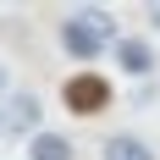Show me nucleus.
I'll use <instances>...</instances> for the list:
<instances>
[{
  "mask_svg": "<svg viewBox=\"0 0 160 160\" xmlns=\"http://www.w3.org/2000/svg\"><path fill=\"white\" fill-rule=\"evenodd\" d=\"M149 22H155V28H160V0H149Z\"/></svg>",
  "mask_w": 160,
  "mask_h": 160,
  "instance_id": "obj_7",
  "label": "nucleus"
},
{
  "mask_svg": "<svg viewBox=\"0 0 160 160\" xmlns=\"http://www.w3.org/2000/svg\"><path fill=\"white\" fill-rule=\"evenodd\" d=\"M0 88H6V66H0Z\"/></svg>",
  "mask_w": 160,
  "mask_h": 160,
  "instance_id": "obj_8",
  "label": "nucleus"
},
{
  "mask_svg": "<svg viewBox=\"0 0 160 160\" xmlns=\"http://www.w3.org/2000/svg\"><path fill=\"white\" fill-rule=\"evenodd\" d=\"M99 155H105V160H155V149H149L144 138H132V132H111Z\"/></svg>",
  "mask_w": 160,
  "mask_h": 160,
  "instance_id": "obj_5",
  "label": "nucleus"
},
{
  "mask_svg": "<svg viewBox=\"0 0 160 160\" xmlns=\"http://www.w3.org/2000/svg\"><path fill=\"white\" fill-rule=\"evenodd\" d=\"M28 160H72V138H61V132H33L28 138Z\"/></svg>",
  "mask_w": 160,
  "mask_h": 160,
  "instance_id": "obj_6",
  "label": "nucleus"
},
{
  "mask_svg": "<svg viewBox=\"0 0 160 160\" xmlns=\"http://www.w3.org/2000/svg\"><path fill=\"white\" fill-rule=\"evenodd\" d=\"M116 66H122L127 78H149V72H155V50H149V39H116Z\"/></svg>",
  "mask_w": 160,
  "mask_h": 160,
  "instance_id": "obj_3",
  "label": "nucleus"
},
{
  "mask_svg": "<svg viewBox=\"0 0 160 160\" xmlns=\"http://www.w3.org/2000/svg\"><path fill=\"white\" fill-rule=\"evenodd\" d=\"M61 50L72 55V61H99L105 50H116V17L111 11L61 17Z\"/></svg>",
  "mask_w": 160,
  "mask_h": 160,
  "instance_id": "obj_1",
  "label": "nucleus"
},
{
  "mask_svg": "<svg viewBox=\"0 0 160 160\" xmlns=\"http://www.w3.org/2000/svg\"><path fill=\"white\" fill-rule=\"evenodd\" d=\"M39 99L33 94H11V105H6V122H11V132H39Z\"/></svg>",
  "mask_w": 160,
  "mask_h": 160,
  "instance_id": "obj_4",
  "label": "nucleus"
},
{
  "mask_svg": "<svg viewBox=\"0 0 160 160\" xmlns=\"http://www.w3.org/2000/svg\"><path fill=\"white\" fill-rule=\"evenodd\" d=\"M111 83L99 78V72H72V78L61 83V105L72 116H99V111H111Z\"/></svg>",
  "mask_w": 160,
  "mask_h": 160,
  "instance_id": "obj_2",
  "label": "nucleus"
}]
</instances>
